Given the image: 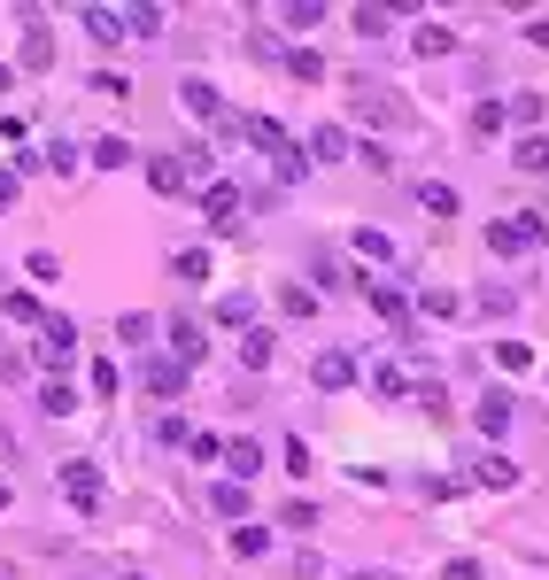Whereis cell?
<instances>
[{"instance_id":"cell-4","label":"cell","mask_w":549,"mask_h":580,"mask_svg":"<svg viewBox=\"0 0 549 580\" xmlns=\"http://www.w3.org/2000/svg\"><path fill=\"white\" fill-rule=\"evenodd\" d=\"M39 333H47V341H39V364L62 372V364L78 356V325H70V318H39Z\"/></svg>"},{"instance_id":"cell-15","label":"cell","mask_w":549,"mask_h":580,"mask_svg":"<svg viewBox=\"0 0 549 580\" xmlns=\"http://www.w3.org/2000/svg\"><path fill=\"white\" fill-rule=\"evenodd\" d=\"M410 47H418L426 62H441L449 47H457V31H449V24H418V39H410Z\"/></svg>"},{"instance_id":"cell-32","label":"cell","mask_w":549,"mask_h":580,"mask_svg":"<svg viewBox=\"0 0 549 580\" xmlns=\"http://www.w3.org/2000/svg\"><path fill=\"white\" fill-rule=\"evenodd\" d=\"M171 271H178V279H209V248H178Z\"/></svg>"},{"instance_id":"cell-16","label":"cell","mask_w":549,"mask_h":580,"mask_svg":"<svg viewBox=\"0 0 549 580\" xmlns=\"http://www.w3.org/2000/svg\"><path fill=\"white\" fill-rule=\"evenodd\" d=\"M418 310H426L434 325H449V318L464 310V302H457V287H426V294H418Z\"/></svg>"},{"instance_id":"cell-38","label":"cell","mask_w":549,"mask_h":580,"mask_svg":"<svg viewBox=\"0 0 549 580\" xmlns=\"http://www.w3.org/2000/svg\"><path fill=\"white\" fill-rule=\"evenodd\" d=\"M279 464H287V472H310L318 457H310V441H302V434H287V449H279Z\"/></svg>"},{"instance_id":"cell-42","label":"cell","mask_w":549,"mask_h":580,"mask_svg":"<svg viewBox=\"0 0 549 580\" xmlns=\"http://www.w3.org/2000/svg\"><path fill=\"white\" fill-rule=\"evenodd\" d=\"M441 580H488V573H480V557H449V573H441Z\"/></svg>"},{"instance_id":"cell-25","label":"cell","mask_w":549,"mask_h":580,"mask_svg":"<svg viewBox=\"0 0 549 580\" xmlns=\"http://www.w3.org/2000/svg\"><path fill=\"white\" fill-rule=\"evenodd\" d=\"M47 62H55V39L39 24H24V70H47Z\"/></svg>"},{"instance_id":"cell-43","label":"cell","mask_w":549,"mask_h":580,"mask_svg":"<svg viewBox=\"0 0 549 580\" xmlns=\"http://www.w3.org/2000/svg\"><path fill=\"white\" fill-rule=\"evenodd\" d=\"M16 202V171H0V209Z\"/></svg>"},{"instance_id":"cell-40","label":"cell","mask_w":549,"mask_h":580,"mask_svg":"<svg viewBox=\"0 0 549 580\" xmlns=\"http://www.w3.org/2000/svg\"><path fill=\"white\" fill-rule=\"evenodd\" d=\"M279 526H294V534H310V526H318V503H287V511H279Z\"/></svg>"},{"instance_id":"cell-3","label":"cell","mask_w":549,"mask_h":580,"mask_svg":"<svg viewBox=\"0 0 549 580\" xmlns=\"http://www.w3.org/2000/svg\"><path fill=\"white\" fill-rule=\"evenodd\" d=\"M341 86H348V109L364 116V124H403V109L379 93V78H341Z\"/></svg>"},{"instance_id":"cell-17","label":"cell","mask_w":549,"mask_h":580,"mask_svg":"<svg viewBox=\"0 0 549 580\" xmlns=\"http://www.w3.org/2000/svg\"><path fill=\"white\" fill-rule=\"evenodd\" d=\"M511 163H519V171H549V132H526V140L511 147Z\"/></svg>"},{"instance_id":"cell-5","label":"cell","mask_w":549,"mask_h":580,"mask_svg":"<svg viewBox=\"0 0 549 580\" xmlns=\"http://www.w3.org/2000/svg\"><path fill=\"white\" fill-rule=\"evenodd\" d=\"M62 495H70L78 511H93V503H101V472H93L86 457H70V464H62Z\"/></svg>"},{"instance_id":"cell-24","label":"cell","mask_w":549,"mask_h":580,"mask_svg":"<svg viewBox=\"0 0 549 580\" xmlns=\"http://www.w3.org/2000/svg\"><path fill=\"white\" fill-rule=\"evenodd\" d=\"M271 356H279L271 333H248V341H240V364H248V372H271Z\"/></svg>"},{"instance_id":"cell-8","label":"cell","mask_w":549,"mask_h":580,"mask_svg":"<svg viewBox=\"0 0 549 580\" xmlns=\"http://www.w3.org/2000/svg\"><path fill=\"white\" fill-rule=\"evenodd\" d=\"M202 356H209L202 325H194V318H178V325H171V364H178V372H186V364H202Z\"/></svg>"},{"instance_id":"cell-13","label":"cell","mask_w":549,"mask_h":580,"mask_svg":"<svg viewBox=\"0 0 549 580\" xmlns=\"http://www.w3.org/2000/svg\"><path fill=\"white\" fill-rule=\"evenodd\" d=\"M78 24L93 31V47H116V39H124V16H116V8H86Z\"/></svg>"},{"instance_id":"cell-34","label":"cell","mask_w":549,"mask_h":580,"mask_svg":"<svg viewBox=\"0 0 549 580\" xmlns=\"http://www.w3.org/2000/svg\"><path fill=\"white\" fill-rule=\"evenodd\" d=\"M287 70H294V78H302V86H318V78H325V62L310 55V47H294V55H287Z\"/></svg>"},{"instance_id":"cell-9","label":"cell","mask_w":549,"mask_h":580,"mask_svg":"<svg viewBox=\"0 0 549 580\" xmlns=\"http://www.w3.org/2000/svg\"><path fill=\"white\" fill-rule=\"evenodd\" d=\"M256 472H263V449H256V441H248V434L225 441V480H240V488H248Z\"/></svg>"},{"instance_id":"cell-37","label":"cell","mask_w":549,"mask_h":580,"mask_svg":"<svg viewBox=\"0 0 549 580\" xmlns=\"http://www.w3.org/2000/svg\"><path fill=\"white\" fill-rule=\"evenodd\" d=\"M0 310H8V318H16V325H39V302H31V287H16V294H8V302H0Z\"/></svg>"},{"instance_id":"cell-29","label":"cell","mask_w":549,"mask_h":580,"mask_svg":"<svg viewBox=\"0 0 549 580\" xmlns=\"http://www.w3.org/2000/svg\"><path fill=\"white\" fill-rule=\"evenodd\" d=\"M495 364H503V372H534V348L526 341H495Z\"/></svg>"},{"instance_id":"cell-28","label":"cell","mask_w":549,"mask_h":580,"mask_svg":"<svg viewBox=\"0 0 549 580\" xmlns=\"http://www.w3.org/2000/svg\"><path fill=\"white\" fill-rule=\"evenodd\" d=\"M217 325H240V333H248V325H256V302H248V294H225V302H217Z\"/></svg>"},{"instance_id":"cell-6","label":"cell","mask_w":549,"mask_h":580,"mask_svg":"<svg viewBox=\"0 0 549 580\" xmlns=\"http://www.w3.org/2000/svg\"><path fill=\"white\" fill-rule=\"evenodd\" d=\"M202 217H209L217 232H225V225H240V186H225V178H209V186H202Z\"/></svg>"},{"instance_id":"cell-14","label":"cell","mask_w":549,"mask_h":580,"mask_svg":"<svg viewBox=\"0 0 549 580\" xmlns=\"http://www.w3.org/2000/svg\"><path fill=\"white\" fill-rule=\"evenodd\" d=\"M39 410H47V418H70V410H78V387H70V379H47V387H39Z\"/></svg>"},{"instance_id":"cell-12","label":"cell","mask_w":549,"mask_h":580,"mask_svg":"<svg viewBox=\"0 0 549 580\" xmlns=\"http://www.w3.org/2000/svg\"><path fill=\"white\" fill-rule=\"evenodd\" d=\"M372 302H379V318H387V325H403V333H410V318H418V302H410L403 287H372Z\"/></svg>"},{"instance_id":"cell-33","label":"cell","mask_w":549,"mask_h":580,"mask_svg":"<svg viewBox=\"0 0 549 580\" xmlns=\"http://www.w3.org/2000/svg\"><path fill=\"white\" fill-rule=\"evenodd\" d=\"M279 24L310 31V24H325V8H318V0H294V8H279Z\"/></svg>"},{"instance_id":"cell-44","label":"cell","mask_w":549,"mask_h":580,"mask_svg":"<svg viewBox=\"0 0 549 580\" xmlns=\"http://www.w3.org/2000/svg\"><path fill=\"white\" fill-rule=\"evenodd\" d=\"M348 580H395V573H348Z\"/></svg>"},{"instance_id":"cell-18","label":"cell","mask_w":549,"mask_h":580,"mask_svg":"<svg viewBox=\"0 0 549 580\" xmlns=\"http://www.w3.org/2000/svg\"><path fill=\"white\" fill-rule=\"evenodd\" d=\"M348 248H356V256H372V263H395V240H387V232H348Z\"/></svg>"},{"instance_id":"cell-1","label":"cell","mask_w":549,"mask_h":580,"mask_svg":"<svg viewBox=\"0 0 549 580\" xmlns=\"http://www.w3.org/2000/svg\"><path fill=\"white\" fill-rule=\"evenodd\" d=\"M194 178H209V147H186V155H155L147 163V186L155 194H186Z\"/></svg>"},{"instance_id":"cell-19","label":"cell","mask_w":549,"mask_h":580,"mask_svg":"<svg viewBox=\"0 0 549 580\" xmlns=\"http://www.w3.org/2000/svg\"><path fill=\"white\" fill-rule=\"evenodd\" d=\"M472 472H480V488H519V464L511 457H480Z\"/></svg>"},{"instance_id":"cell-20","label":"cell","mask_w":549,"mask_h":580,"mask_svg":"<svg viewBox=\"0 0 549 580\" xmlns=\"http://www.w3.org/2000/svg\"><path fill=\"white\" fill-rule=\"evenodd\" d=\"M464 124H472V140H495V132H503V101H472Z\"/></svg>"},{"instance_id":"cell-10","label":"cell","mask_w":549,"mask_h":580,"mask_svg":"<svg viewBox=\"0 0 549 580\" xmlns=\"http://www.w3.org/2000/svg\"><path fill=\"white\" fill-rule=\"evenodd\" d=\"M472 418H480V434H511L519 403H511V395H480V410H472Z\"/></svg>"},{"instance_id":"cell-41","label":"cell","mask_w":549,"mask_h":580,"mask_svg":"<svg viewBox=\"0 0 549 580\" xmlns=\"http://www.w3.org/2000/svg\"><path fill=\"white\" fill-rule=\"evenodd\" d=\"M503 116H519V124H542V93H519V101H511Z\"/></svg>"},{"instance_id":"cell-2","label":"cell","mask_w":549,"mask_h":580,"mask_svg":"<svg viewBox=\"0 0 549 580\" xmlns=\"http://www.w3.org/2000/svg\"><path fill=\"white\" fill-rule=\"evenodd\" d=\"M488 248H495L503 263L534 256V248H542V217H495V225H488Z\"/></svg>"},{"instance_id":"cell-39","label":"cell","mask_w":549,"mask_h":580,"mask_svg":"<svg viewBox=\"0 0 549 580\" xmlns=\"http://www.w3.org/2000/svg\"><path fill=\"white\" fill-rule=\"evenodd\" d=\"M24 271H31V287H47V279H62V256H47V248H39Z\"/></svg>"},{"instance_id":"cell-21","label":"cell","mask_w":549,"mask_h":580,"mask_svg":"<svg viewBox=\"0 0 549 580\" xmlns=\"http://www.w3.org/2000/svg\"><path fill=\"white\" fill-rule=\"evenodd\" d=\"M178 387H186V372H178V364H147V395H155V403H171Z\"/></svg>"},{"instance_id":"cell-31","label":"cell","mask_w":549,"mask_h":580,"mask_svg":"<svg viewBox=\"0 0 549 580\" xmlns=\"http://www.w3.org/2000/svg\"><path fill=\"white\" fill-rule=\"evenodd\" d=\"M348 24L364 31V39H387V31H395V16H387V8H356V16H348Z\"/></svg>"},{"instance_id":"cell-45","label":"cell","mask_w":549,"mask_h":580,"mask_svg":"<svg viewBox=\"0 0 549 580\" xmlns=\"http://www.w3.org/2000/svg\"><path fill=\"white\" fill-rule=\"evenodd\" d=\"M124 580H140V573H124Z\"/></svg>"},{"instance_id":"cell-35","label":"cell","mask_w":549,"mask_h":580,"mask_svg":"<svg viewBox=\"0 0 549 580\" xmlns=\"http://www.w3.org/2000/svg\"><path fill=\"white\" fill-rule=\"evenodd\" d=\"M93 163H101V171H124V163H132V147H124V140H93Z\"/></svg>"},{"instance_id":"cell-30","label":"cell","mask_w":549,"mask_h":580,"mask_svg":"<svg viewBox=\"0 0 549 580\" xmlns=\"http://www.w3.org/2000/svg\"><path fill=\"white\" fill-rule=\"evenodd\" d=\"M124 31H132V39H163V8H132Z\"/></svg>"},{"instance_id":"cell-26","label":"cell","mask_w":549,"mask_h":580,"mask_svg":"<svg viewBox=\"0 0 549 580\" xmlns=\"http://www.w3.org/2000/svg\"><path fill=\"white\" fill-rule=\"evenodd\" d=\"M178 101H186V109H194V116H209V124L225 116V109H217V93H209L202 78H186V86H178Z\"/></svg>"},{"instance_id":"cell-11","label":"cell","mask_w":549,"mask_h":580,"mask_svg":"<svg viewBox=\"0 0 549 580\" xmlns=\"http://www.w3.org/2000/svg\"><path fill=\"white\" fill-rule=\"evenodd\" d=\"M348 147H356V140H348L341 124H318V132H310V163H341Z\"/></svg>"},{"instance_id":"cell-22","label":"cell","mask_w":549,"mask_h":580,"mask_svg":"<svg viewBox=\"0 0 549 580\" xmlns=\"http://www.w3.org/2000/svg\"><path fill=\"white\" fill-rule=\"evenodd\" d=\"M209 503H217V519H248V488H240V480H217Z\"/></svg>"},{"instance_id":"cell-7","label":"cell","mask_w":549,"mask_h":580,"mask_svg":"<svg viewBox=\"0 0 549 580\" xmlns=\"http://www.w3.org/2000/svg\"><path fill=\"white\" fill-rule=\"evenodd\" d=\"M310 379H318L325 395H333V387H356V356H348V348H318V364H310Z\"/></svg>"},{"instance_id":"cell-36","label":"cell","mask_w":549,"mask_h":580,"mask_svg":"<svg viewBox=\"0 0 549 580\" xmlns=\"http://www.w3.org/2000/svg\"><path fill=\"white\" fill-rule=\"evenodd\" d=\"M279 310H287V318H310V310H318V294H310V287H279Z\"/></svg>"},{"instance_id":"cell-27","label":"cell","mask_w":549,"mask_h":580,"mask_svg":"<svg viewBox=\"0 0 549 580\" xmlns=\"http://www.w3.org/2000/svg\"><path fill=\"white\" fill-rule=\"evenodd\" d=\"M271 550V526H232V557H263Z\"/></svg>"},{"instance_id":"cell-23","label":"cell","mask_w":549,"mask_h":580,"mask_svg":"<svg viewBox=\"0 0 549 580\" xmlns=\"http://www.w3.org/2000/svg\"><path fill=\"white\" fill-rule=\"evenodd\" d=\"M418 209H426V217H457V194H449L441 178H426V186H418Z\"/></svg>"}]
</instances>
